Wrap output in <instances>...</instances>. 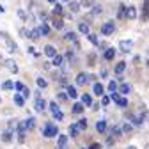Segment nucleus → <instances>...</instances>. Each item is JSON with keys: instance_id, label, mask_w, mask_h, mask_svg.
Returning a JSON list of instances; mask_svg holds the SVG:
<instances>
[{"instance_id": "obj_21", "label": "nucleus", "mask_w": 149, "mask_h": 149, "mask_svg": "<svg viewBox=\"0 0 149 149\" xmlns=\"http://www.w3.org/2000/svg\"><path fill=\"white\" fill-rule=\"evenodd\" d=\"M45 55H46V57H50V59H53L55 55H57V50H55L52 45H48V46H45Z\"/></svg>"}, {"instance_id": "obj_23", "label": "nucleus", "mask_w": 149, "mask_h": 149, "mask_svg": "<svg viewBox=\"0 0 149 149\" xmlns=\"http://www.w3.org/2000/svg\"><path fill=\"white\" fill-rule=\"evenodd\" d=\"M80 100H82L80 103H82L84 107H91V105H92V98H91V94H87V92H85V94H82Z\"/></svg>"}, {"instance_id": "obj_50", "label": "nucleus", "mask_w": 149, "mask_h": 149, "mask_svg": "<svg viewBox=\"0 0 149 149\" xmlns=\"http://www.w3.org/2000/svg\"><path fill=\"white\" fill-rule=\"evenodd\" d=\"M108 103H110V98H108V96H103V98H101V105H103V107H107Z\"/></svg>"}, {"instance_id": "obj_1", "label": "nucleus", "mask_w": 149, "mask_h": 149, "mask_svg": "<svg viewBox=\"0 0 149 149\" xmlns=\"http://www.w3.org/2000/svg\"><path fill=\"white\" fill-rule=\"evenodd\" d=\"M41 133H43V137H46V139L57 137V135H59V126H57V124H53V123H46L45 128L41 130Z\"/></svg>"}, {"instance_id": "obj_55", "label": "nucleus", "mask_w": 149, "mask_h": 149, "mask_svg": "<svg viewBox=\"0 0 149 149\" xmlns=\"http://www.w3.org/2000/svg\"><path fill=\"white\" fill-rule=\"evenodd\" d=\"M39 18H41V22H45L46 18H48V14H46V13H41V14H39Z\"/></svg>"}, {"instance_id": "obj_56", "label": "nucleus", "mask_w": 149, "mask_h": 149, "mask_svg": "<svg viewBox=\"0 0 149 149\" xmlns=\"http://www.w3.org/2000/svg\"><path fill=\"white\" fill-rule=\"evenodd\" d=\"M91 107H92V110H100V103H92Z\"/></svg>"}, {"instance_id": "obj_20", "label": "nucleus", "mask_w": 149, "mask_h": 149, "mask_svg": "<svg viewBox=\"0 0 149 149\" xmlns=\"http://www.w3.org/2000/svg\"><path fill=\"white\" fill-rule=\"evenodd\" d=\"M36 30L39 32V36H48V34H50V27H48L46 23H41L39 27H36Z\"/></svg>"}, {"instance_id": "obj_41", "label": "nucleus", "mask_w": 149, "mask_h": 149, "mask_svg": "<svg viewBox=\"0 0 149 149\" xmlns=\"http://www.w3.org/2000/svg\"><path fill=\"white\" fill-rule=\"evenodd\" d=\"M110 92H117V82H114V80H110L108 82V87H107Z\"/></svg>"}, {"instance_id": "obj_49", "label": "nucleus", "mask_w": 149, "mask_h": 149, "mask_svg": "<svg viewBox=\"0 0 149 149\" xmlns=\"http://www.w3.org/2000/svg\"><path fill=\"white\" fill-rule=\"evenodd\" d=\"M57 100H59V101H66V100H68V94H66V92H59V94H57Z\"/></svg>"}, {"instance_id": "obj_48", "label": "nucleus", "mask_w": 149, "mask_h": 149, "mask_svg": "<svg viewBox=\"0 0 149 149\" xmlns=\"http://www.w3.org/2000/svg\"><path fill=\"white\" fill-rule=\"evenodd\" d=\"M23 87H25V85H23L22 82H14V89H16L18 92H22V91H23Z\"/></svg>"}, {"instance_id": "obj_29", "label": "nucleus", "mask_w": 149, "mask_h": 149, "mask_svg": "<svg viewBox=\"0 0 149 149\" xmlns=\"http://www.w3.org/2000/svg\"><path fill=\"white\" fill-rule=\"evenodd\" d=\"M78 30H80L82 34H85V36L91 34V32H89V23H85V22H80V23H78Z\"/></svg>"}, {"instance_id": "obj_35", "label": "nucleus", "mask_w": 149, "mask_h": 149, "mask_svg": "<svg viewBox=\"0 0 149 149\" xmlns=\"http://www.w3.org/2000/svg\"><path fill=\"white\" fill-rule=\"evenodd\" d=\"M64 39H66V41H73V43H78V41H77V34H74V32H66Z\"/></svg>"}, {"instance_id": "obj_52", "label": "nucleus", "mask_w": 149, "mask_h": 149, "mask_svg": "<svg viewBox=\"0 0 149 149\" xmlns=\"http://www.w3.org/2000/svg\"><path fill=\"white\" fill-rule=\"evenodd\" d=\"M89 149H101V146L94 142V144H91V146H89Z\"/></svg>"}, {"instance_id": "obj_36", "label": "nucleus", "mask_w": 149, "mask_h": 149, "mask_svg": "<svg viewBox=\"0 0 149 149\" xmlns=\"http://www.w3.org/2000/svg\"><path fill=\"white\" fill-rule=\"evenodd\" d=\"M80 7H85V9H89V7H92L94 6V0H80Z\"/></svg>"}, {"instance_id": "obj_22", "label": "nucleus", "mask_w": 149, "mask_h": 149, "mask_svg": "<svg viewBox=\"0 0 149 149\" xmlns=\"http://www.w3.org/2000/svg\"><path fill=\"white\" fill-rule=\"evenodd\" d=\"M13 101H14V105H16V107H23V105H25V100H23V96L20 94V92H16V94H14Z\"/></svg>"}, {"instance_id": "obj_11", "label": "nucleus", "mask_w": 149, "mask_h": 149, "mask_svg": "<svg viewBox=\"0 0 149 149\" xmlns=\"http://www.w3.org/2000/svg\"><path fill=\"white\" fill-rule=\"evenodd\" d=\"M92 92H94L96 96H105V87H103V84L96 82L94 85H92Z\"/></svg>"}, {"instance_id": "obj_37", "label": "nucleus", "mask_w": 149, "mask_h": 149, "mask_svg": "<svg viewBox=\"0 0 149 149\" xmlns=\"http://www.w3.org/2000/svg\"><path fill=\"white\" fill-rule=\"evenodd\" d=\"M91 9H92V11H91V14H92V16H98V14H101V11H103V9H101V6H98V4H94Z\"/></svg>"}, {"instance_id": "obj_51", "label": "nucleus", "mask_w": 149, "mask_h": 149, "mask_svg": "<svg viewBox=\"0 0 149 149\" xmlns=\"http://www.w3.org/2000/svg\"><path fill=\"white\" fill-rule=\"evenodd\" d=\"M94 59H96V57H94V53H91V55H89V66H94V62H96Z\"/></svg>"}, {"instance_id": "obj_38", "label": "nucleus", "mask_w": 149, "mask_h": 149, "mask_svg": "<svg viewBox=\"0 0 149 149\" xmlns=\"http://www.w3.org/2000/svg\"><path fill=\"white\" fill-rule=\"evenodd\" d=\"M2 89H4V91H13V89H14V82H11V80H6V82L2 84Z\"/></svg>"}, {"instance_id": "obj_54", "label": "nucleus", "mask_w": 149, "mask_h": 149, "mask_svg": "<svg viewBox=\"0 0 149 149\" xmlns=\"http://www.w3.org/2000/svg\"><path fill=\"white\" fill-rule=\"evenodd\" d=\"M100 74H101V78H107V77H108V73H107V69H101V73H100Z\"/></svg>"}, {"instance_id": "obj_19", "label": "nucleus", "mask_w": 149, "mask_h": 149, "mask_svg": "<svg viewBox=\"0 0 149 149\" xmlns=\"http://www.w3.org/2000/svg\"><path fill=\"white\" fill-rule=\"evenodd\" d=\"M25 37H29V39H32V41H37L39 39V32H37L36 29H32V30H29V32H25Z\"/></svg>"}, {"instance_id": "obj_26", "label": "nucleus", "mask_w": 149, "mask_h": 149, "mask_svg": "<svg viewBox=\"0 0 149 149\" xmlns=\"http://www.w3.org/2000/svg\"><path fill=\"white\" fill-rule=\"evenodd\" d=\"M68 4H69V11H71V14H77V13L80 11V4H78V2L71 0V2H68Z\"/></svg>"}, {"instance_id": "obj_31", "label": "nucleus", "mask_w": 149, "mask_h": 149, "mask_svg": "<svg viewBox=\"0 0 149 149\" xmlns=\"http://www.w3.org/2000/svg\"><path fill=\"white\" fill-rule=\"evenodd\" d=\"M36 84H37V87H39V89H46V87H48V82H46L43 77H37Z\"/></svg>"}, {"instance_id": "obj_61", "label": "nucleus", "mask_w": 149, "mask_h": 149, "mask_svg": "<svg viewBox=\"0 0 149 149\" xmlns=\"http://www.w3.org/2000/svg\"><path fill=\"white\" fill-rule=\"evenodd\" d=\"M64 2H71V0H64Z\"/></svg>"}, {"instance_id": "obj_46", "label": "nucleus", "mask_w": 149, "mask_h": 149, "mask_svg": "<svg viewBox=\"0 0 149 149\" xmlns=\"http://www.w3.org/2000/svg\"><path fill=\"white\" fill-rule=\"evenodd\" d=\"M87 37H89V41H91L92 45H96V46H98V43H100V41H98V37H96V34H87Z\"/></svg>"}, {"instance_id": "obj_43", "label": "nucleus", "mask_w": 149, "mask_h": 149, "mask_svg": "<svg viewBox=\"0 0 149 149\" xmlns=\"http://www.w3.org/2000/svg\"><path fill=\"white\" fill-rule=\"evenodd\" d=\"M52 116H53V119H55V121H62V119H64V114H62L61 110H57V112H53Z\"/></svg>"}, {"instance_id": "obj_24", "label": "nucleus", "mask_w": 149, "mask_h": 149, "mask_svg": "<svg viewBox=\"0 0 149 149\" xmlns=\"http://www.w3.org/2000/svg\"><path fill=\"white\" fill-rule=\"evenodd\" d=\"M68 144V135H59V140H57V149H64Z\"/></svg>"}, {"instance_id": "obj_47", "label": "nucleus", "mask_w": 149, "mask_h": 149, "mask_svg": "<svg viewBox=\"0 0 149 149\" xmlns=\"http://www.w3.org/2000/svg\"><path fill=\"white\" fill-rule=\"evenodd\" d=\"M20 94L23 96V100H25V98H29V96H30V89H29V87H23V91L20 92Z\"/></svg>"}, {"instance_id": "obj_57", "label": "nucleus", "mask_w": 149, "mask_h": 149, "mask_svg": "<svg viewBox=\"0 0 149 149\" xmlns=\"http://www.w3.org/2000/svg\"><path fill=\"white\" fill-rule=\"evenodd\" d=\"M112 144H114V139H112V137H108V140H107V146H112Z\"/></svg>"}, {"instance_id": "obj_62", "label": "nucleus", "mask_w": 149, "mask_h": 149, "mask_svg": "<svg viewBox=\"0 0 149 149\" xmlns=\"http://www.w3.org/2000/svg\"><path fill=\"white\" fill-rule=\"evenodd\" d=\"M0 101H2V98H0Z\"/></svg>"}, {"instance_id": "obj_53", "label": "nucleus", "mask_w": 149, "mask_h": 149, "mask_svg": "<svg viewBox=\"0 0 149 149\" xmlns=\"http://www.w3.org/2000/svg\"><path fill=\"white\" fill-rule=\"evenodd\" d=\"M66 59H73V52H71V50L66 52Z\"/></svg>"}, {"instance_id": "obj_59", "label": "nucleus", "mask_w": 149, "mask_h": 149, "mask_svg": "<svg viewBox=\"0 0 149 149\" xmlns=\"http://www.w3.org/2000/svg\"><path fill=\"white\" fill-rule=\"evenodd\" d=\"M48 2H50V4H57V0H48Z\"/></svg>"}, {"instance_id": "obj_45", "label": "nucleus", "mask_w": 149, "mask_h": 149, "mask_svg": "<svg viewBox=\"0 0 149 149\" xmlns=\"http://www.w3.org/2000/svg\"><path fill=\"white\" fill-rule=\"evenodd\" d=\"M18 16H20L22 22H27V20H29V16H27V13H25L23 9H18Z\"/></svg>"}, {"instance_id": "obj_28", "label": "nucleus", "mask_w": 149, "mask_h": 149, "mask_svg": "<svg viewBox=\"0 0 149 149\" xmlns=\"http://www.w3.org/2000/svg\"><path fill=\"white\" fill-rule=\"evenodd\" d=\"M84 110H85V107H84L82 103H74V105H73V108H71L73 114H82Z\"/></svg>"}, {"instance_id": "obj_12", "label": "nucleus", "mask_w": 149, "mask_h": 149, "mask_svg": "<svg viewBox=\"0 0 149 149\" xmlns=\"http://www.w3.org/2000/svg\"><path fill=\"white\" fill-rule=\"evenodd\" d=\"M74 82H77V85H85V84L89 82V74H87V73H78V74H77V80H74Z\"/></svg>"}, {"instance_id": "obj_42", "label": "nucleus", "mask_w": 149, "mask_h": 149, "mask_svg": "<svg viewBox=\"0 0 149 149\" xmlns=\"http://www.w3.org/2000/svg\"><path fill=\"white\" fill-rule=\"evenodd\" d=\"M48 108H50V112H52V114H53V112H57V110H61V108H59V105H57V101H50Z\"/></svg>"}, {"instance_id": "obj_7", "label": "nucleus", "mask_w": 149, "mask_h": 149, "mask_svg": "<svg viewBox=\"0 0 149 149\" xmlns=\"http://www.w3.org/2000/svg\"><path fill=\"white\" fill-rule=\"evenodd\" d=\"M124 18H128V20H135L137 18V7L135 6H128L126 13H124Z\"/></svg>"}, {"instance_id": "obj_33", "label": "nucleus", "mask_w": 149, "mask_h": 149, "mask_svg": "<svg viewBox=\"0 0 149 149\" xmlns=\"http://www.w3.org/2000/svg\"><path fill=\"white\" fill-rule=\"evenodd\" d=\"M77 128H78V132H82V130H87V119L82 117V119L77 123Z\"/></svg>"}, {"instance_id": "obj_6", "label": "nucleus", "mask_w": 149, "mask_h": 149, "mask_svg": "<svg viewBox=\"0 0 149 149\" xmlns=\"http://www.w3.org/2000/svg\"><path fill=\"white\" fill-rule=\"evenodd\" d=\"M116 53H117V50H116L114 46H108V48L103 52V59H105V61H112V59L116 57Z\"/></svg>"}, {"instance_id": "obj_3", "label": "nucleus", "mask_w": 149, "mask_h": 149, "mask_svg": "<svg viewBox=\"0 0 149 149\" xmlns=\"http://www.w3.org/2000/svg\"><path fill=\"white\" fill-rule=\"evenodd\" d=\"M0 37H4L6 39V45H7V50H9V53H14L16 50H18V46H16V43H13V39L6 34V32H0Z\"/></svg>"}, {"instance_id": "obj_27", "label": "nucleus", "mask_w": 149, "mask_h": 149, "mask_svg": "<svg viewBox=\"0 0 149 149\" xmlns=\"http://www.w3.org/2000/svg\"><path fill=\"white\" fill-rule=\"evenodd\" d=\"M110 133H112V135H110L112 139H119V137L123 135V132H121V126H114V128L110 130Z\"/></svg>"}, {"instance_id": "obj_10", "label": "nucleus", "mask_w": 149, "mask_h": 149, "mask_svg": "<svg viewBox=\"0 0 149 149\" xmlns=\"http://www.w3.org/2000/svg\"><path fill=\"white\" fill-rule=\"evenodd\" d=\"M4 66H6L11 73H18V66H16V62H14L13 59H4Z\"/></svg>"}, {"instance_id": "obj_63", "label": "nucleus", "mask_w": 149, "mask_h": 149, "mask_svg": "<svg viewBox=\"0 0 149 149\" xmlns=\"http://www.w3.org/2000/svg\"><path fill=\"white\" fill-rule=\"evenodd\" d=\"M82 149H85V147H82Z\"/></svg>"}, {"instance_id": "obj_4", "label": "nucleus", "mask_w": 149, "mask_h": 149, "mask_svg": "<svg viewBox=\"0 0 149 149\" xmlns=\"http://www.w3.org/2000/svg\"><path fill=\"white\" fill-rule=\"evenodd\" d=\"M147 16H149V0H142V14H140L142 23H147Z\"/></svg>"}, {"instance_id": "obj_32", "label": "nucleus", "mask_w": 149, "mask_h": 149, "mask_svg": "<svg viewBox=\"0 0 149 149\" xmlns=\"http://www.w3.org/2000/svg\"><path fill=\"white\" fill-rule=\"evenodd\" d=\"M116 105H117V107H121V108L128 107V98H126V96H119V100L116 101Z\"/></svg>"}, {"instance_id": "obj_5", "label": "nucleus", "mask_w": 149, "mask_h": 149, "mask_svg": "<svg viewBox=\"0 0 149 149\" xmlns=\"http://www.w3.org/2000/svg\"><path fill=\"white\" fill-rule=\"evenodd\" d=\"M132 48H133V41H130V39H123V41L119 43V50H121L123 53L132 52Z\"/></svg>"}, {"instance_id": "obj_14", "label": "nucleus", "mask_w": 149, "mask_h": 149, "mask_svg": "<svg viewBox=\"0 0 149 149\" xmlns=\"http://www.w3.org/2000/svg\"><path fill=\"white\" fill-rule=\"evenodd\" d=\"M66 94H68V98H71V100H77V98H78V92H77V89H74L73 85H66Z\"/></svg>"}, {"instance_id": "obj_40", "label": "nucleus", "mask_w": 149, "mask_h": 149, "mask_svg": "<svg viewBox=\"0 0 149 149\" xmlns=\"http://www.w3.org/2000/svg\"><path fill=\"white\" fill-rule=\"evenodd\" d=\"M16 132H18V142L23 144V142H25V135H27V132H23V130H16Z\"/></svg>"}, {"instance_id": "obj_34", "label": "nucleus", "mask_w": 149, "mask_h": 149, "mask_svg": "<svg viewBox=\"0 0 149 149\" xmlns=\"http://www.w3.org/2000/svg\"><path fill=\"white\" fill-rule=\"evenodd\" d=\"M62 13H64V9L61 4H53V14L55 16H62Z\"/></svg>"}, {"instance_id": "obj_58", "label": "nucleus", "mask_w": 149, "mask_h": 149, "mask_svg": "<svg viewBox=\"0 0 149 149\" xmlns=\"http://www.w3.org/2000/svg\"><path fill=\"white\" fill-rule=\"evenodd\" d=\"M126 149H137V147H135V146H128Z\"/></svg>"}, {"instance_id": "obj_8", "label": "nucleus", "mask_w": 149, "mask_h": 149, "mask_svg": "<svg viewBox=\"0 0 149 149\" xmlns=\"http://www.w3.org/2000/svg\"><path fill=\"white\" fill-rule=\"evenodd\" d=\"M52 27L57 29V30H62V29H64V20H62V16H55L53 20H52Z\"/></svg>"}, {"instance_id": "obj_18", "label": "nucleus", "mask_w": 149, "mask_h": 149, "mask_svg": "<svg viewBox=\"0 0 149 149\" xmlns=\"http://www.w3.org/2000/svg\"><path fill=\"white\" fill-rule=\"evenodd\" d=\"M96 132H98V133H105V132H107V121H105V119H100V121L96 123Z\"/></svg>"}, {"instance_id": "obj_39", "label": "nucleus", "mask_w": 149, "mask_h": 149, "mask_svg": "<svg viewBox=\"0 0 149 149\" xmlns=\"http://www.w3.org/2000/svg\"><path fill=\"white\" fill-rule=\"evenodd\" d=\"M121 132H123V133H132V132H133V126L130 124V123H126V124H123Z\"/></svg>"}, {"instance_id": "obj_13", "label": "nucleus", "mask_w": 149, "mask_h": 149, "mask_svg": "<svg viewBox=\"0 0 149 149\" xmlns=\"http://www.w3.org/2000/svg\"><path fill=\"white\" fill-rule=\"evenodd\" d=\"M13 139H14V133H13V132H7V130H6V132H4L2 135H0V140H2L4 144L13 142Z\"/></svg>"}, {"instance_id": "obj_44", "label": "nucleus", "mask_w": 149, "mask_h": 149, "mask_svg": "<svg viewBox=\"0 0 149 149\" xmlns=\"http://www.w3.org/2000/svg\"><path fill=\"white\" fill-rule=\"evenodd\" d=\"M16 126H18V121L14 119V121H9V126H7V132H13L14 133V130H16Z\"/></svg>"}, {"instance_id": "obj_15", "label": "nucleus", "mask_w": 149, "mask_h": 149, "mask_svg": "<svg viewBox=\"0 0 149 149\" xmlns=\"http://www.w3.org/2000/svg\"><path fill=\"white\" fill-rule=\"evenodd\" d=\"M117 91H119L121 96H126L128 92L132 91V85H130V84H121V85H117Z\"/></svg>"}, {"instance_id": "obj_17", "label": "nucleus", "mask_w": 149, "mask_h": 149, "mask_svg": "<svg viewBox=\"0 0 149 149\" xmlns=\"http://www.w3.org/2000/svg\"><path fill=\"white\" fill-rule=\"evenodd\" d=\"M78 128H77V124H69V128H68V135L71 137V139H77L78 137Z\"/></svg>"}, {"instance_id": "obj_30", "label": "nucleus", "mask_w": 149, "mask_h": 149, "mask_svg": "<svg viewBox=\"0 0 149 149\" xmlns=\"http://www.w3.org/2000/svg\"><path fill=\"white\" fill-rule=\"evenodd\" d=\"M124 13H126V6L124 4H119V9H117V18H119V20H126Z\"/></svg>"}, {"instance_id": "obj_25", "label": "nucleus", "mask_w": 149, "mask_h": 149, "mask_svg": "<svg viewBox=\"0 0 149 149\" xmlns=\"http://www.w3.org/2000/svg\"><path fill=\"white\" fill-rule=\"evenodd\" d=\"M62 62H64V57H62V55H59V53L52 59V64H53L55 68H61V66H62Z\"/></svg>"}, {"instance_id": "obj_2", "label": "nucleus", "mask_w": 149, "mask_h": 149, "mask_svg": "<svg viewBox=\"0 0 149 149\" xmlns=\"http://www.w3.org/2000/svg\"><path fill=\"white\" fill-rule=\"evenodd\" d=\"M114 32H116V23L114 22H105L101 25V34L103 36H112Z\"/></svg>"}, {"instance_id": "obj_9", "label": "nucleus", "mask_w": 149, "mask_h": 149, "mask_svg": "<svg viewBox=\"0 0 149 149\" xmlns=\"http://www.w3.org/2000/svg\"><path fill=\"white\" fill-rule=\"evenodd\" d=\"M45 107H46V101H45L41 96H39V98H36V103H34V110H36V112H43Z\"/></svg>"}, {"instance_id": "obj_60", "label": "nucleus", "mask_w": 149, "mask_h": 149, "mask_svg": "<svg viewBox=\"0 0 149 149\" xmlns=\"http://www.w3.org/2000/svg\"><path fill=\"white\" fill-rule=\"evenodd\" d=\"M0 62H4V57H2V53H0Z\"/></svg>"}, {"instance_id": "obj_16", "label": "nucleus", "mask_w": 149, "mask_h": 149, "mask_svg": "<svg viewBox=\"0 0 149 149\" xmlns=\"http://www.w3.org/2000/svg\"><path fill=\"white\" fill-rule=\"evenodd\" d=\"M124 69H126V62H124V61H121V62H117V64H116L114 73L117 74V77H121V74L124 73Z\"/></svg>"}]
</instances>
